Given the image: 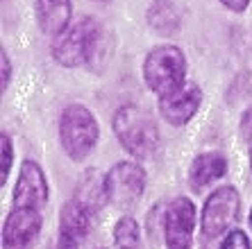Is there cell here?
I'll return each mask as SVG.
<instances>
[{"instance_id":"cell-3","label":"cell","mask_w":252,"mask_h":249,"mask_svg":"<svg viewBox=\"0 0 252 249\" xmlns=\"http://www.w3.org/2000/svg\"><path fill=\"white\" fill-rule=\"evenodd\" d=\"M187 77V59L177 46H157L150 50L143 61V80L148 88L161 98L184 86Z\"/></svg>"},{"instance_id":"cell-18","label":"cell","mask_w":252,"mask_h":249,"mask_svg":"<svg viewBox=\"0 0 252 249\" xmlns=\"http://www.w3.org/2000/svg\"><path fill=\"white\" fill-rule=\"evenodd\" d=\"M220 249H250V243H248L246 233L239 231V229H234V231H229L227 236H225Z\"/></svg>"},{"instance_id":"cell-19","label":"cell","mask_w":252,"mask_h":249,"mask_svg":"<svg viewBox=\"0 0 252 249\" xmlns=\"http://www.w3.org/2000/svg\"><path fill=\"white\" fill-rule=\"evenodd\" d=\"M0 64H2V91H7L9 80H12V64H9V57H7L5 48L0 50Z\"/></svg>"},{"instance_id":"cell-11","label":"cell","mask_w":252,"mask_h":249,"mask_svg":"<svg viewBox=\"0 0 252 249\" xmlns=\"http://www.w3.org/2000/svg\"><path fill=\"white\" fill-rule=\"evenodd\" d=\"M36 23L48 36L64 34L70 28V0H36Z\"/></svg>"},{"instance_id":"cell-8","label":"cell","mask_w":252,"mask_h":249,"mask_svg":"<svg viewBox=\"0 0 252 249\" xmlns=\"http://www.w3.org/2000/svg\"><path fill=\"white\" fill-rule=\"evenodd\" d=\"M41 231L39 209L14 206L2 226V249H32Z\"/></svg>"},{"instance_id":"cell-5","label":"cell","mask_w":252,"mask_h":249,"mask_svg":"<svg viewBox=\"0 0 252 249\" xmlns=\"http://www.w3.org/2000/svg\"><path fill=\"white\" fill-rule=\"evenodd\" d=\"M239 193L234 186H220L209 195L202 209V236L207 240L223 236L227 231V226L236 220L239 215Z\"/></svg>"},{"instance_id":"cell-23","label":"cell","mask_w":252,"mask_h":249,"mask_svg":"<svg viewBox=\"0 0 252 249\" xmlns=\"http://www.w3.org/2000/svg\"><path fill=\"white\" fill-rule=\"evenodd\" d=\"M250 166H252V145H250Z\"/></svg>"},{"instance_id":"cell-12","label":"cell","mask_w":252,"mask_h":249,"mask_svg":"<svg viewBox=\"0 0 252 249\" xmlns=\"http://www.w3.org/2000/svg\"><path fill=\"white\" fill-rule=\"evenodd\" d=\"M225 172H227V159L218 152H207V154H200L193 159L191 170H189V179L195 191H200V188L209 186L211 181L225 177Z\"/></svg>"},{"instance_id":"cell-7","label":"cell","mask_w":252,"mask_h":249,"mask_svg":"<svg viewBox=\"0 0 252 249\" xmlns=\"http://www.w3.org/2000/svg\"><path fill=\"white\" fill-rule=\"evenodd\" d=\"M195 226V206L187 197H175L164 215L166 249H191Z\"/></svg>"},{"instance_id":"cell-25","label":"cell","mask_w":252,"mask_h":249,"mask_svg":"<svg viewBox=\"0 0 252 249\" xmlns=\"http://www.w3.org/2000/svg\"><path fill=\"white\" fill-rule=\"evenodd\" d=\"M95 2H109V0H95Z\"/></svg>"},{"instance_id":"cell-1","label":"cell","mask_w":252,"mask_h":249,"mask_svg":"<svg viewBox=\"0 0 252 249\" xmlns=\"http://www.w3.org/2000/svg\"><path fill=\"white\" fill-rule=\"evenodd\" d=\"M107 34L102 25L91 16H84L75 25H70L64 34L55 36L53 57L59 66L75 68V66L89 64L91 68H98V57L105 55ZM107 57V55H105Z\"/></svg>"},{"instance_id":"cell-21","label":"cell","mask_w":252,"mask_h":249,"mask_svg":"<svg viewBox=\"0 0 252 249\" xmlns=\"http://www.w3.org/2000/svg\"><path fill=\"white\" fill-rule=\"evenodd\" d=\"M223 7H227V9H232V12L241 14V12H246L248 5H250V0H218Z\"/></svg>"},{"instance_id":"cell-9","label":"cell","mask_w":252,"mask_h":249,"mask_svg":"<svg viewBox=\"0 0 252 249\" xmlns=\"http://www.w3.org/2000/svg\"><path fill=\"white\" fill-rule=\"evenodd\" d=\"M200 102H202L200 88L195 84H184L182 88L159 98V113L164 116L166 122L182 127L195 116V111L200 109Z\"/></svg>"},{"instance_id":"cell-10","label":"cell","mask_w":252,"mask_h":249,"mask_svg":"<svg viewBox=\"0 0 252 249\" xmlns=\"http://www.w3.org/2000/svg\"><path fill=\"white\" fill-rule=\"evenodd\" d=\"M48 202V184L46 174L39 168V163L25 161L18 174L16 188H14V206L25 209H41Z\"/></svg>"},{"instance_id":"cell-13","label":"cell","mask_w":252,"mask_h":249,"mask_svg":"<svg viewBox=\"0 0 252 249\" xmlns=\"http://www.w3.org/2000/svg\"><path fill=\"white\" fill-rule=\"evenodd\" d=\"M73 199L82 204L91 215L98 213V211L107 204V199H109L105 177H102L98 170H89V172L82 177V181L77 184V191H75V197H73Z\"/></svg>"},{"instance_id":"cell-15","label":"cell","mask_w":252,"mask_h":249,"mask_svg":"<svg viewBox=\"0 0 252 249\" xmlns=\"http://www.w3.org/2000/svg\"><path fill=\"white\" fill-rule=\"evenodd\" d=\"M89 218H91V213L84 209L82 204L75 202V199H70L64 209H62L59 226H62V231L64 233H70L73 238L82 240L89 231Z\"/></svg>"},{"instance_id":"cell-17","label":"cell","mask_w":252,"mask_h":249,"mask_svg":"<svg viewBox=\"0 0 252 249\" xmlns=\"http://www.w3.org/2000/svg\"><path fill=\"white\" fill-rule=\"evenodd\" d=\"M0 150H2V172H0V184L5 186L9 179V170H12V161H14V150H12V140L7 134L0 136Z\"/></svg>"},{"instance_id":"cell-6","label":"cell","mask_w":252,"mask_h":249,"mask_svg":"<svg viewBox=\"0 0 252 249\" xmlns=\"http://www.w3.org/2000/svg\"><path fill=\"white\" fill-rule=\"evenodd\" d=\"M105 181H107L109 202L121 206V209H127V206L139 202L141 195H143L146 172H143V168L136 166V163L121 161L105 174Z\"/></svg>"},{"instance_id":"cell-4","label":"cell","mask_w":252,"mask_h":249,"mask_svg":"<svg viewBox=\"0 0 252 249\" xmlns=\"http://www.w3.org/2000/svg\"><path fill=\"white\" fill-rule=\"evenodd\" d=\"M100 136L94 113L82 105H68L59 116V140L73 161H82L91 154Z\"/></svg>"},{"instance_id":"cell-20","label":"cell","mask_w":252,"mask_h":249,"mask_svg":"<svg viewBox=\"0 0 252 249\" xmlns=\"http://www.w3.org/2000/svg\"><path fill=\"white\" fill-rule=\"evenodd\" d=\"M77 238H73L70 233H64L59 231V238H57V245H55V249H77Z\"/></svg>"},{"instance_id":"cell-2","label":"cell","mask_w":252,"mask_h":249,"mask_svg":"<svg viewBox=\"0 0 252 249\" xmlns=\"http://www.w3.org/2000/svg\"><path fill=\"white\" fill-rule=\"evenodd\" d=\"M114 134L125 150L136 159L150 157L159 145V129L155 118L136 105H125L116 111Z\"/></svg>"},{"instance_id":"cell-14","label":"cell","mask_w":252,"mask_h":249,"mask_svg":"<svg viewBox=\"0 0 252 249\" xmlns=\"http://www.w3.org/2000/svg\"><path fill=\"white\" fill-rule=\"evenodd\" d=\"M148 25L161 36L175 34L182 25V9L177 0H155L148 7Z\"/></svg>"},{"instance_id":"cell-16","label":"cell","mask_w":252,"mask_h":249,"mask_svg":"<svg viewBox=\"0 0 252 249\" xmlns=\"http://www.w3.org/2000/svg\"><path fill=\"white\" fill-rule=\"evenodd\" d=\"M139 224L132 218H121L114 226V243L118 249H139Z\"/></svg>"},{"instance_id":"cell-22","label":"cell","mask_w":252,"mask_h":249,"mask_svg":"<svg viewBox=\"0 0 252 249\" xmlns=\"http://www.w3.org/2000/svg\"><path fill=\"white\" fill-rule=\"evenodd\" d=\"M241 132H243V136L252 143V109H248L243 120H241Z\"/></svg>"},{"instance_id":"cell-24","label":"cell","mask_w":252,"mask_h":249,"mask_svg":"<svg viewBox=\"0 0 252 249\" xmlns=\"http://www.w3.org/2000/svg\"><path fill=\"white\" fill-rule=\"evenodd\" d=\"M250 229H252V211H250Z\"/></svg>"}]
</instances>
